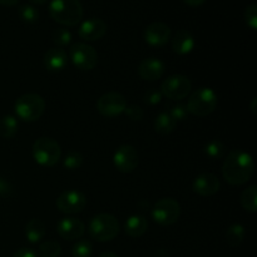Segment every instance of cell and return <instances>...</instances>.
Instances as JSON below:
<instances>
[{
    "label": "cell",
    "mask_w": 257,
    "mask_h": 257,
    "mask_svg": "<svg viewBox=\"0 0 257 257\" xmlns=\"http://www.w3.org/2000/svg\"><path fill=\"white\" fill-rule=\"evenodd\" d=\"M125 114L130 117L131 120H135V122H140V120H142L143 118V109L141 107H138V105H127V108H125Z\"/></svg>",
    "instance_id": "obj_35"
},
{
    "label": "cell",
    "mask_w": 257,
    "mask_h": 257,
    "mask_svg": "<svg viewBox=\"0 0 257 257\" xmlns=\"http://www.w3.org/2000/svg\"><path fill=\"white\" fill-rule=\"evenodd\" d=\"M107 23L99 18H90L79 25L78 35L87 42H95L103 38L107 33Z\"/></svg>",
    "instance_id": "obj_14"
},
{
    "label": "cell",
    "mask_w": 257,
    "mask_h": 257,
    "mask_svg": "<svg viewBox=\"0 0 257 257\" xmlns=\"http://www.w3.org/2000/svg\"><path fill=\"white\" fill-rule=\"evenodd\" d=\"M218 104V97L213 89L208 87H201L191 94L187 103L188 113L197 117H207L215 112Z\"/></svg>",
    "instance_id": "obj_3"
},
{
    "label": "cell",
    "mask_w": 257,
    "mask_h": 257,
    "mask_svg": "<svg viewBox=\"0 0 257 257\" xmlns=\"http://www.w3.org/2000/svg\"><path fill=\"white\" fill-rule=\"evenodd\" d=\"M13 257H38V255L32 250V248L23 247L19 248V250L13 255Z\"/></svg>",
    "instance_id": "obj_37"
},
{
    "label": "cell",
    "mask_w": 257,
    "mask_h": 257,
    "mask_svg": "<svg viewBox=\"0 0 257 257\" xmlns=\"http://www.w3.org/2000/svg\"><path fill=\"white\" fill-rule=\"evenodd\" d=\"M18 132V120L13 115H4L0 119V137L9 140Z\"/></svg>",
    "instance_id": "obj_25"
},
{
    "label": "cell",
    "mask_w": 257,
    "mask_h": 257,
    "mask_svg": "<svg viewBox=\"0 0 257 257\" xmlns=\"http://www.w3.org/2000/svg\"><path fill=\"white\" fill-rule=\"evenodd\" d=\"M177 125V122L172 118V115L168 112H162L156 117L155 123H153V128L160 135H170L173 132V130Z\"/></svg>",
    "instance_id": "obj_22"
},
{
    "label": "cell",
    "mask_w": 257,
    "mask_h": 257,
    "mask_svg": "<svg viewBox=\"0 0 257 257\" xmlns=\"http://www.w3.org/2000/svg\"><path fill=\"white\" fill-rule=\"evenodd\" d=\"M192 89V83L190 78L182 74H175L168 77L161 85V93L168 99L181 100L185 99Z\"/></svg>",
    "instance_id": "obj_8"
},
{
    "label": "cell",
    "mask_w": 257,
    "mask_h": 257,
    "mask_svg": "<svg viewBox=\"0 0 257 257\" xmlns=\"http://www.w3.org/2000/svg\"><path fill=\"white\" fill-rule=\"evenodd\" d=\"M15 114L23 122H35L45 110V100L37 93H27L17 99L14 104Z\"/></svg>",
    "instance_id": "obj_5"
},
{
    "label": "cell",
    "mask_w": 257,
    "mask_h": 257,
    "mask_svg": "<svg viewBox=\"0 0 257 257\" xmlns=\"http://www.w3.org/2000/svg\"><path fill=\"white\" fill-rule=\"evenodd\" d=\"M181 215V206L173 198H162L157 201L152 208V218L161 226L173 225Z\"/></svg>",
    "instance_id": "obj_7"
},
{
    "label": "cell",
    "mask_w": 257,
    "mask_h": 257,
    "mask_svg": "<svg viewBox=\"0 0 257 257\" xmlns=\"http://www.w3.org/2000/svg\"><path fill=\"white\" fill-rule=\"evenodd\" d=\"M93 252V246L90 241L80 240L73 246L72 256L73 257H90Z\"/></svg>",
    "instance_id": "obj_30"
},
{
    "label": "cell",
    "mask_w": 257,
    "mask_h": 257,
    "mask_svg": "<svg viewBox=\"0 0 257 257\" xmlns=\"http://www.w3.org/2000/svg\"><path fill=\"white\" fill-rule=\"evenodd\" d=\"M245 22L252 30L257 29V5L251 4L245 10Z\"/></svg>",
    "instance_id": "obj_32"
},
{
    "label": "cell",
    "mask_w": 257,
    "mask_h": 257,
    "mask_svg": "<svg viewBox=\"0 0 257 257\" xmlns=\"http://www.w3.org/2000/svg\"><path fill=\"white\" fill-rule=\"evenodd\" d=\"M245 238V228L240 223L230 226L226 231V242L231 247H238Z\"/></svg>",
    "instance_id": "obj_24"
},
{
    "label": "cell",
    "mask_w": 257,
    "mask_h": 257,
    "mask_svg": "<svg viewBox=\"0 0 257 257\" xmlns=\"http://www.w3.org/2000/svg\"><path fill=\"white\" fill-rule=\"evenodd\" d=\"M255 172V162L250 153L242 150H233L222 165V175L226 182L240 186L251 180Z\"/></svg>",
    "instance_id": "obj_1"
},
{
    "label": "cell",
    "mask_w": 257,
    "mask_h": 257,
    "mask_svg": "<svg viewBox=\"0 0 257 257\" xmlns=\"http://www.w3.org/2000/svg\"><path fill=\"white\" fill-rule=\"evenodd\" d=\"M63 165L70 171L78 170L83 165V156L78 151H69L63 160Z\"/></svg>",
    "instance_id": "obj_29"
},
{
    "label": "cell",
    "mask_w": 257,
    "mask_h": 257,
    "mask_svg": "<svg viewBox=\"0 0 257 257\" xmlns=\"http://www.w3.org/2000/svg\"><path fill=\"white\" fill-rule=\"evenodd\" d=\"M13 192V187L7 180L0 177V197H9Z\"/></svg>",
    "instance_id": "obj_36"
},
{
    "label": "cell",
    "mask_w": 257,
    "mask_h": 257,
    "mask_svg": "<svg viewBox=\"0 0 257 257\" xmlns=\"http://www.w3.org/2000/svg\"><path fill=\"white\" fill-rule=\"evenodd\" d=\"M193 191L197 195L203 196V197H208V196H213L220 191L221 183L217 176L212 175V173H201L193 181Z\"/></svg>",
    "instance_id": "obj_16"
},
{
    "label": "cell",
    "mask_w": 257,
    "mask_h": 257,
    "mask_svg": "<svg viewBox=\"0 0 257 257\" xmlns=\"http://www.w3.org/2000/svg\"><path fill=\"white\" fill-rule=\"evenodd\" d=\"M33 158L35 162L44 167H53L62 157V148L59 143L49 137H40L33 143Z\"/></svg>",
    "instance_id": "obj_6"
},
{
    "label": "cell",
    "mask_w": 257,
    "mask_h": 257,
    "mask_svg": "<svg viewBox=\"0 0 257 257\" xmlns=\"http://www.w3.org/2000/svg\"><path fill=\"white\" fill-rule=\"evenodd\" d=\"M162 97L163 95L162 93H161V90L155 89V88H153V89H150L145 94V103L150 105H156L161 102Z\"/></svg>",
    "instance_id": "obj_34"
},
{
    "label": "cell",
    "mask_w": 257,
    "mask_h": 257,
    "mask_svg": "<svg viewBox=\"0 0 257 257\" xmlns=\"http://www.w3.org/2000/svg\"><path fill=\"white\" fill-rule=\"evenodd\" d=\"M83 13V5L79 0H52L49 4L50 17L65 27L79 24Z\"/></svg>",
    "instance_id": "obj_2"
},
{
    "label": "cell",
    "mask_w": 257,
    "mask_h": 257,
    "mask_svg": "<svg viewBox=\"0 0 257 257\" xmlns=\"http://www.w3.org/2000/svg\"><path fill=\"white\" fill-rule=\"evenodd\" d=\"M168 113L172 115V118L176 120V122H180V120L187 119L188 114H190V113H188V110H187V107H186V105H183V104L175 105V107H172L170 110H168Z\"/></svg>",
    "instance_id": "obj_33"
},
{
    "label": "cell",
    "mask_w": 257,
    "mask_h": 257,
    "mask_svg": "<svg viewBox=\"0 0 257 257\" xmlns=\"http://www.w3.org/2000/svg\"><path fill=\"white\" fill-rule=\"evenodd\" d=\"M18 13H19L20 19L24 23H28V24H33V23L37 22L38 18H39V12H38L37 8L29 4L22 5V7L19 8V10H18Z\"/></svg>",
    "instance_id": "obj_27"
},
{
    "label": "cell",
    "mask_w": 257,
    "mask_h": 257,
    "mask_svg": "<svg viewBox=\"0 0 257 257\" xmlns=\"http://www.w3.org/2000/svg\"><path fill=\"white\" fill-rule=\"evenodd\" d=\"M53 42L59 48L65 47L72 42V33L65 28H59L53 33Z\"/></svg>",
    "instance_id": "obj_31"
},
{
    "label": "cell",
    "mask_w": 257,
    "mask_h": 257,
    "mask_svg": "<svg viewBox=\"0 0 257 257\" xmlns=\"http://www.w3.org/2000/svg\"><path fill=\"white\" fill-rule=\"evenodd\" d=\"M143 38L151 47H162L170 40L171 28L162 22H153L147 25L143 33Z\"/></svg>",
    "instance_id": "obj_13"
},
{
    "label": "cell",
    "mask_w": 257,
    "mask_h": 257,
    "mask_svg": "<svg viewBox=\"0 0 257 257\" xmlns=\"http://www.w3.org/2000/svg\"><path fill=\"white\" fill-rule=\"evenodd\" d=\"M44 67L49 72H60L68 64L67 52L62 48H52L44 54Z\"/></svg>",
    "instance_id": "obj_18"
},
{
    "label": "cell",
    "mask_w": 257,
    "mask_h": 257,
    "mask_svg": "<svg viewBox=\"0 0 257 257\" xmlns=\"http://www.w3.org/2000/svg\"><path fill=\"white\" fill-rule=\"evenodd\" d=\"M99 257H119V256L115 255L114 252H109V251H107V252H103Z\"/></svg>",
    "instance_id": "obj_40"
},
{
    "label": "cell",
    "mask_w": 257,
    "mask_h": 257,
    "mask_svg": "<svg viewBox=\"0 0 257 257\" xmlns=\"http://www.w3.org/2000/svg\"><path fill=\"white\" fill-rule=\"evenodd\" d=\"M138 74L143 80L155 82L165 74V64L158 58L143 59L138 65Z\"/></svg>",
    "instance_id": "obj_17"
},
{
    "label": "cell",
    "mask_w": 257,
    "mask_h": 257,
    "mask_svg": "<svg viewBox=\"0 0 257 257\" xmlns=\"http://www.w3.org/2000/svg\"><path fill=\"white\" fill-rule=\"evenodd\" d=\"M138 152L133 146L122 145L117 148L113 156L115 168L122 173H131L138 166Z\"/></svg>",
    "instance_id": "obj_12"
},
{
    "label": "cell",
    "mask_w": 257,
    "mask_h": 257,
    "mask_svg": "<svg viewBox=\"0 0 257 257\" xmlns=\"http://www.w3.org/2000/svg\"><path fill=\"white\" fill-rule=\"evenodd\" d=\"M18 2H19V0H0V5H3V7H13V5L17 4Z\"/></svg>",
    "instance_id": "obj_39"
},
{
    "label": "cell",
    "mask_w": 257,
    "mask_h": 257,
    "mask_svg": "<svg viewBox=\"0 0 257 257\" xmlns=\"http://www.w3.org/2000/svg\"><path fill=\"white\" fill-rule=\"evenodd\" d=\"M205 153L212 160H218L225 155V145L220 140L211 141L206 145Z\"/></svg>",
    "instance_id": "obj_28"
},
{
    "label": "cell",
    "mask_w": 257,
    "mask_h": 257,
    "mask_svg": "<svg viewBox=\"0 0 257 257\" xmlns=\"http://www.w3.org/2000/svg\"><path fill=\"white\" fill-rule=\"evenodd\" d=\"M148 228V222L145 216L133 215L125 221L124 231L130 237H141Z\"/></svg>",
    "instance_id": "obj_20"
},
{
    "label": "cell",
    "mask_w": 257,
    "mask_h": 257,
    "mask_svg": "<svg viewBox=\"0 0 257 257\" xmlns=\"http://www.w3.org/2000/svg\"><path fill=\"white\" fill-rule=\"evenodd\" d=\"M70 59L80 70H92L98 64V53L92 45L85 43H75L70 48Z\"/></svg>",
    "instance_id": "obj_9"
},
{
    "label": "cell",
    "mask_w": 257,
    "mask_h": 257,
    "mask_svg": "<svg viewBox=\"0 0 257 257\" xmlns=\"http://www.w3.org/2000/svg\"><path fill=\"white\" fill-rule=\"evenodd\" d=\"M57 232L60 237L67 241L79 240L84 235L85 225L79 218L65 217L57 223Z\"/></svg>",
    "instance_id": "obj_15"
},
{
    "label": "cell",
    "mask_w": 257,
    "mask_h": 257,
    "mask_svg": "<svg viewBox=\"0 0 257 257\" xmlns=\"http://www.w3.org/2000/svg\"><path fill=\"white\" fill-rule=\"evenodd\" d=\"M38 253L40 257H59L62 253V247L55 241H44L40 243Z\"/></svg>",
    "instance_id": "obj_26"
},
{
    "label": "cell",
    "mask_w": 257,
    "mask_h": 257,
    "mask_svg": "<svg viewBox=\"0 0 257 257\" xmlns=\"http://www.w3.org/2000/svg\"><path fill=\"white\" fill-rule=\"evenodd\" d=\"M241 206L245 208L247 212L255 213L257 210V187L256 186H250L240 196Z\"/></svg>",
    "instance_id": "obj_23"
},
{
    "label": "cell",
    "mask_w": 257,
    "mask_h": 257,
    "mask_svg": "<svg viewBox=\"0 0 257 257\" xmlns=\"http://www.w3.org/2000/svg\"><path fill=\"white\" fill-rule=\"evenodd\" d=\"M57 208L67 215H75L84 210L87 205V198L84 193L77 190H68L60 193L59 197L55 201Z\"/></svg>",
    "instance_id": "obj_10"
},
{
    "label": "cell",
    "mask_w": 257,
    "mask_h": 257,
    "mask_svg": "<svg viewBox=\"0 0 257 257\" xmlns=\"http://www.w3.org/2000/svg\"><path fill=\"white\" fill-rule=\"evenodd\" d=\"M119 233V222L110 213H99L89 223V235L98 242H109Z\"/></svg>",
    "instance_id": "obj_4"
},
{
    "label": "cell",
    "mask_w": 257,
    "mask_h": 257,
    "mask_svg": "<svg viewBox=\"0 0 257 257\" xmlns=\"http://www.w3.org/2000/svg\"><path fill=\"white\" fill-rule=\"evenodd\" d=\"M127 108V99L120 93L109 92L103 94L97 102V109L104 117H117Z\"/></svg>",
    "instance_id": "obj_11"
},
{
    "label": "cell",
    "mask_w": 257,
    "mask_h": 257,
    "mask_svg": "<svg viewBox=\"0 0 257 257\" xmlns=\"http://www.w3.org/2000/svg\"><path fill=\"white\" fill-rule=\"evenodd\" d=\"M47 228L45 225L38 218H32L25 226V237L30 243H37L44 238Z\"/></svg>",
    "instance_id": "obj_21"
},
{
    "label": "cell",
    "mask_w": 257,
    "mask_h": 257,
    "mask_svg": "<svg viewBox=\"0 0 257 257\" xmlns=\"http://www.w3.org/2000/svg\"><path fill=\"white\" fill-rule=\"evenodd\" d=\"M30 3H32V4H37V5H42V4H44L45 2H47V0H29Z\"/></svg>",
    "instance_id": "obj_41"
},
{
    "label": "cell",
    "mask_w": 257,
    "mask_h": 257,
    "mask_svg": "<svg viewBox=\"0 0 257 257\" xmlns=\"http://www.w3.org/2000/svg\"><path fill=\"white\" fill-rule=\"evenodd\" d=\"M195 45V38L191 34V32L186 29L178 30L172 39V50L180 55L190 54Z\"/></svg>",
    "instance_id": "obj_19"
},
{
    "label": "cell",
    "mask_w": 257,
    "mask_h": 257,
    "mask_svg": "<svg viewBox=\"0 0 257 257\" xmlns=\"http://www.w3.org/2000/svg\"><path fill=\"white\" fill-rule=\"evenodd\" d=\"M183 2L190 7H201L202 4H205L206 0H183Z\"/></svg>",
    "instance_id": "obj_38"
}]
</instances>
